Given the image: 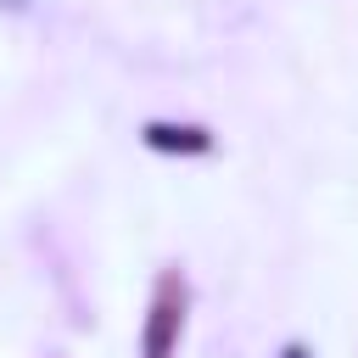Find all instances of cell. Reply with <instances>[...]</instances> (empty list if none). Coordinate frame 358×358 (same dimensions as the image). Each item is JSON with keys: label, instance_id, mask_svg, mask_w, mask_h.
I'll return each instance as SVG.
<instances>
[{"label": "cell", "instance_id": "cell-1", "mask_svg": "<svg viewBox=\"0 0 358 358\" xmlns=\"http://www.w3.org/2000/svg\"><path fill=\"white\" fill-rule=\"evenodd\" d=\"M140 140H145L151 151H185V157H196V151H207V145H213V134H207V129H196V123H145V129H140Z\"/></svg>", "mask_w": 358, "mask_h": 358}, {"label": "cell", "instance_id": "cell-2", "mask_svg": "<svg viewBox=\"0 0 358 358\" xmlns=\"http://www.w3.org/2000/svg\"><path fill=\"white\" fill-rule=\"evenodd\" d=\"M173 302L162 296L157 302V313H151V330H145V358H168V336H173Z\"/></svg>", "mask_w": 358, "mask_h": 358}]
</instances>
